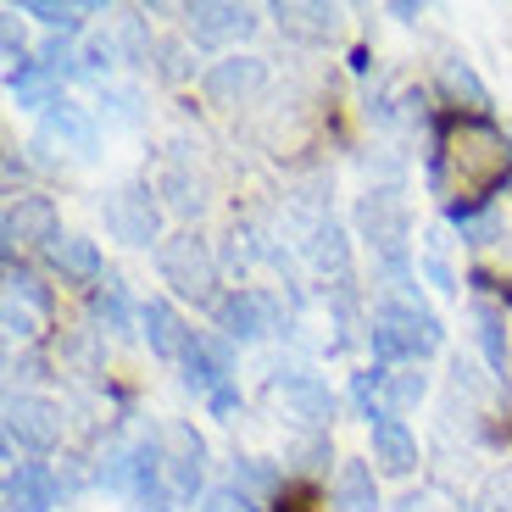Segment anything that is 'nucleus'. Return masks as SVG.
Instances as JSON below:
<instances>
[{
  "label": "nucleus",
  "mask_w": 512,
  "mask_h": 512,
  "mask_svg": "<svg viewBox=\"0 0 512 512\" xmlns=\"http://www.w3.org/2000/svg\"><path fill=\"white\" fill-rule=\"evenodd\" d=\"M507 179H512V145L496 123H485V117H446L435 128L429 190L446 195V206H457V195L468 206H490V195Z\"/></svg>",
  "instance_id": "1"
},
{
  "label": "nucleus",
  "mask_w": 512,
  "mask_h": 512,
  "mask_svg": "<svg viewBox=\"0 0 512 512\" xmlns=\"http://www.w3.org/2000/svg\"><path fill=\"white\" fill-rule=\"evenodd\" d=\"M368 346L379 362L429 357V351H440V323H435V312L401 307V301H379L373 318H368Z\"/></svg>",
  "instance_id": "2"
},
{
  "label": "nucleus",
  "mask_w": 512,
  "mask_h": 512,
  "mask_svg": "<svg viewBox=\"0 0 512 512\" xmlns=\"http://www.w3.org/2000/svg\"><path fill=\"white\" fill-rule=\"evenodd\" d=\"M357 229L362 240L379 251L384 273H401L407 268V201L396 190H368L357 201Z\"/></svg>",
  "instance_id": "3"
},
{
  "label": "nucleus",
  "mask_w": 512,
  "mask_h": 512,
  "mask_svg": "<svg viewBox=\"0 0 512 512\" xmlns=\"http://www.w3.org/2000/svg\"><path fill=\"white\" fill-rule=\"evenodd\" d=\"M156 268H162V279L173 284L184 301H218V290H212V284H218V262H212L206 240H195V234L167 240L162 256H156Z\"/></svg>",
  "instance_id": "4"
},
{
  "label": "nucleus",
  "mask_w": 512,
  "mask_h": 512,
  "mask_svg": "<svg viewBox=\"0 0 512 512\" xmlns=\"http://www.w3.org/2000/svg\"><path fill=\"white\" fill-rule=\"evenodd\" d=\"M106 229L123 245H151L156 229H162V206L151 201L145 184H123V190L106 195Z\"/></svg>",
  "instance_id": "5"
},
{
  "label": "nucleus",
  "mask_w": 512,
  "mask_h": 512,
  "mask_svg": "<svg viewBox=\"0 0 512 512\" xmlns=\"http://www.w3.org/2000/svg\"><path fill=\"white\" fill-rule=\"evenodd\" d=\"M6 440L28 451H51L62 440V407L45 396H12L6 401Z\"/></svg>",
  "instance_id": "6"
},
{
  "label": "nucleus",
  "mask_w": 512,
  "mask_h": 512,
  "mask_svg": "<svg viewBox=\"0 0 512 512\" xmlns=\"http://www.w3.org/2000/svg\"><path fill=\"white\" fill-rule=\"evenodd\" d=\"M218 329L229 334V340H262V334L279 329V301L262 290H234L218 301Z\"/></svg>",
  "instance_id": "7"
},
{
  "label": "nucleus",
  "mask_w": 512,
  "mask_h": 512,
  "mask_svg": "<svg viewBox=\"0 0 512 512\" xmlns=\"http://www.w3.org/2000/svg\"><path fill=\"white\" fill-rule=\"evenodd\" d=\"M273 396L290 407V418L307 423V429H329V418H334V390L318 379V373H279V379H273Z\"/></svg>",
  "instance_id": "8"
},
{
  "label": "nucleus",
  "mask_w": 512,
  "mask_h": 512,
  "mask_svg": "<svg viewBox=\"0 0 512 512\" xmlns=\"http://www.w3.org/2000/svg\"><path fill=\"white\" fill-rule=\"evenodd\" d=\"M184 23H190L195 45H229V39H245L256 28V12L229 6V0H195L190 12H184Z\"/></svg>",
  "instance_id": "9"
},
{
  "label": "nucleus",
  "mask_w": 512,
  "mask_h": 512,
  "mask_svg": "<svg viewBox=\"0 0 512 512\" xmlns=\"http://www.w3.org/2000/svg\"><path fill=\"white\" fill-rule=\"evenodd\" d=\"M62 496V479L39 462H12L6 468V512H51Z\"/></svg>",
  "instance_id": "10"
},
{
  "label": "nucleus",
  "mask_w": 512,
  "mask_h": 512,
  "mask_svg": "<svg viewBox=\"0 0 512 512\" xmlns=\"http://www.w3.org/2000/svg\"><path fill=\"white\" fill-rule=\"evenodd\" d=\"M39 145H62V151H73L78 162H90L95 145H101V134H95L90 112L84 106H56V112H45V123H39Z\"/></svg>",
  "instance_id": "11"
},
{
  "label": "nucleus",
  "mask_w": 512,
  "mask_h": 512,
  "mask_svg": "<svg viewBox=\"0 0 512 512\" xmlns=\"http://www.w3.org/2000/svg\"><path fill=\"white\" fill-rule=\"evenodd\" d=\"M162 462H167V479H173V496L190 501L195 485H201V468H206L201 435H195V429H184V423H173V429H167V457Z\"/></svg>",
  "instance_id": "12"
},
{
  "label": "nucleus",
  "mask_w": 512,
  "mask_h": 512,
  "mask_svg": "<svg viewBox=\"0 0 512 512\" xmlns=\"http://www.w3.org/2000/svg\"><path fill=\"white\" fill-rule=\"evenodd\" d=\"M0 234H6V251H17V245H28V240L51 245L56 240V206L39 201V195H17V206H6Z\"/></svg>",
  "instance_id": "13"
},
{
  "label": "nucleus",
  "mask_w": 512,
  "mask_h": 512,
  "mask_svg": "<svg viewBox=\"0 0 512 512\" xmlns=\"http://www.w3.org/2000/svg\"><path fill=\"white\" fill-rule=\"evenodd\" d=\"M373 462L396 479H407L412 468H418V440H412V429L401 418H390V412L373 418Z\"/></svg>",
  "instance_id": "14"
},
{
  "label": "nucleus",
  "mask_w": 512,
  "mask_h": 512,
  "mask_svg": "<svg viewBox=\"0 0 512 512\" xmlns=\"http://www.w3.org/2000/svg\"><path fill=\"white\" fill-rule=\"evenodd\" d=\"M45 262H51L67 284L101 279V251H95V240H84V234H56V240L45 245Z\"/></svg>",
  "instance_id": "15"
},
{
  "label": "nucleus",
  "mask_w": 512,
  "mask_h": 512,
  "mask_svg": "<svg viewBox=\"0 0 512 512\" xmlns=\"http://www.w3.org/2000/svg\"><path fill=\"white\" fill-rule=\"evenodd\" d=\"M262 73H268V67L256 62V56H229V62H218L212 73H206V95H212L218 106H240L245 95L262 84Z\"/></svg>",
  "instance_id": "16"
},
{
  "label": "nucleus",
  "mask_w": 512,
  "mask_h": 512,
  "mask_svg": "<svg viewBox=\"0 0 512 512\" xmlns=\"http://www.w3.org/2000/svg\"><path fill=\"white\" fill-rule=\"evenodd\" d=\"M140 329H145V340H151L156 357H184V346H190V329L179 323V312L167 307V301H145Z\"/></svg>",
  "instance_id": "17"
},
{
  "label": "nucleus",
  "mask_w": 512,
  "mask_h": 512,
  "mask_svg": "<svg viewBox=\"0 0 512 512\" xmlns=\"http://www.w3.org/2000/svg\"><path fill=\"white\" fill-rule=\"evenodd\" d=\"M273 17H279L284 34H301V39H329L334 23H340V12H334V6H312V0H279V6H273Z\"/></svg>",
  "instance_id": "18"
},
{
  "label": "nucleus",
  "mask_w": 512,
  "mask_h": 512,
  "mask_svg": "<svg viewBox=\"0 0 512 512\" xmlns=\"http://www.w3.org/2000/svg\"><path fill=\"white\" fill-rule=\"evenodd\" d=\"M334 507L340 512H379V485L368 462H340L334 474Z\"/></svg>",
  "instance_id": "19"
},
{
  "label": "nucleus",
  "mask_w": 512,
  "mask_h": 512,
  "mask_svg": "<svg viewBox=\"0 0 512 512\" xmlns=\"http://www.w3.org/2000/svg\"><path fill=\"white\" fill-rule=\"evenodd\" d=\"M6 90H12V101L17 106H62L56 101V73L45 62H17L12 73H6Z\"/></svg>",
  "instance_id": "20"
},
{
  "label": "nucleus",
  "mask_w": 512,
  "mask_h": 512,
  "mask_svg": "<svg viewBox=\"0 0 512 512\" xmlns=\"http://www.w3.org/2000/svg\"><path fill=\"white\" fill-rule=\"evenodd\" d=\"M446 223L462 234V245H490V240H501V218L490 212V206L457 201V206H446Z\"/></svg>",
  "instance_id": "21"
},
{
  "label": "nucleus",
  "mask_w": 512,
  "mask_h": 512,
  "mask_svg": "<svg viewBox=\"0 0 512 512\" xmlns=\"http://www.w3.org/2000/svg\"><path fill=\"white\" fill-rule=\"evenodd\" d=\"M307 251H312V262H318L323 273H346V234H340V223L334 218H312V229H307Z\"/></svg>",
  "instance_id": "22"
},
{
  "label": "nucleus",
  "mask_w": 512,
  "mask_h": 512,
  "mask_svg": "<svg viewBox=\"0 0 512 512\" xmlns=\"http://www.w3.org/2000/svg\"><path fill=\"white\" fill-rule=\"evenodd\" d=\"M474 323H479V346H485V362L501 373V379H507V318H501L496 307H485V301H479V307H474Z\"/></svg>",
  "instance_id": "23"
},
{
  "label": "nucleus",
  "mask_w": 512,
  "mask_h": 512,
  "mask_svg": "<svg viewBox=\"0 0 512 512\" xmlns=\"http://www.w3.org/2000/svg\"><path fill=\"white\" fill-rule=\"evenodd\" d=\"M95 318L106 323L112 334H128V290H123V279H106V290H95Z\"/></svg>",
  "instance_id": "24"
},
{
  "label": "nucleus",
  "mask_w": 512,
  "mask_h": 512,
  "mask_svg": "<svg viewBox=\"0 0 512 512\" xmlns=\"http://www.w3.org/2000/svg\"><path fill=\"white\" fill-rule=\"evenodd\" d=\"M440 78H446V90L457 95V101H468V106H474V117H479V112H485V106H490L485 84H479V78H474V67H468V62H446V67H440Z\"/></svg>",
  "instance_id": "25"
},
{
  "label": "nucleus",
  "mask_w": 512,
  "mask_h": 512,
  "mask_svg": "<svg viewBox=\"0 0 512 512\" xmlns=\"http://www.w3.org/2000/svg\"><path fill=\"white\" fill-rule=\"evenodd\" d=\"M17 12H23V17H39V23H51V28H62V34H73L78 17H84V6H56V0H23Z\"/></svg>",
  "instance_id": "26"
},
{
  "label": "nucleus",
  "mask_w": 512,
  "mask_h": 512,
  "mask_svg": "<svg viewBox=\"0 0 512 512\" xmlns=\"http://www.w3.org/2000/svg\"><path fill=\"white\" fill-rule=\"evenodd\" d=\"M423 373H396V379H384V401H390V418H396V407H412V401H423Z\"/></svg>",
  "instance_id": "27"
},
{
  "label": "nucleus",
  "mask_w": 512,
  "mask_h": 512,
  "mask_svg": "<svg viewBox=\"0 0 512 512\" xmlns=\"http://www.w3.org/2000/svg\"><path fill=\"white\" fill-rule=\"evenodd\" d=\"M112 62H117V39H90L84 45V56H78V73H90V78H101V73H112Z\"/></svg>",
  "instance_id": "28"
},
{
  "label": "nucleus",
  "mask_w": 512,
  "mask_h": 512,
  "mask_svg": "<svg viewBox=\"0 0 512 512\" xmlns=\"http://www.w3.org/2000/svg\"><path fill=\"white\" fill-rule=\"evenodd\" d=\"M234 479H240L245 496H251V490H273V485H279V474H273L262 457H240V462H234Z\"/></svg>",
  "instance_id": "29"
},
{
  "label": "nucleus",
  "mask_w": 512,
  "mask_h": 512,
  "mask_svg": "<svg viewBox=\"0 0 512 512\" xmlns=\"http://www.w3.org/2000/svg\"><path fill=\"white\" fill-rule=\"evenodd\" d=\"M6 301H23V307H45V290L28 268H6Z\"/></svg>",
  "instance_id": "30"
},
{
  "label": "nucleus",
  "mask_w": 512,
  "mask_h": 512,
  "mask_svg": "<svg viewBox=\"0 0 512 512\" xmlns=\"http://www.w3.org/2000/svg\"><path fill=\"white\" fill-rule=\"evenodd\" d=\"M201 512H256V507H251V496H245L240 485H218V490L201 496Z\"/></svg>",
  "instance_id": "31"
},
{
  "label": "nucleus",
  "mask_w": 512,
  "mask_h": 512,
  "mask_svg": "<svg viewBox=\"0 0 512 512\" xmlns=\"http://www.w3.org/2000/svg\"><path fill=\"white\" fill-rule=\"evenodd\" d=\"M167 201L179 206V212H201V184H190L179 167H173V173H167Z\"/></svg>",
  "instance_id": "32"
},
{
  "label": "nucleus",
  "mask_w": 512,
  "mask_h": 512,
  "mask_svg": "<svg viewBox=\"0 0 512 512\" xmlns=\"http://www.w3.org/2000/svg\"><path fill=\"white\" fill-rule=\"evenodd\" d=\"M6 334H12V340H34V334H39L34 307H17V301H6Z\"/></svg>",
  "instance_id": "33"
},
{
  "label": "nucleus",
  "mask_w": 512,
  "mask_h": 512,
  "mask_svg": "<svg viewBox=\"0 0 512 512\" xmlns=\"http://www.w3.org/2000/svg\"><path fill=\"white\" fill-rule=\"evenodd\" d=\"M106 106H112L117 123H134V117H140V95L134 90H106Z\"/></svg>",
  "instance_id": "34"
},
{
  "label": "nucleus",
  "mask_w": 512,
  "mask_h": 512,
  "mask_svg": "<svg viewBox=\"0 0 512 512\" xmlns=\"http://www.w3.org/2000/svg\"><path fill=\"white\" fill-rule=\"evenodd\" d=\"M6 62H23V28H17V6L6 12Z\"/></svg>",
  "instance_id": "35"
},
{
  "label": "nucleus",
  "mask_w": 512,
  "mask_h": 512,
  "mask_svg": "<svg viewBox=\"0 0 512 512\" xmlns=\"http://www.w3.org/2000/svg\"><path fill=\"white\" fill-rule=\"evenodd\" d=\"M212 412H218V418H234V412H240V390H234V379L212 396Z\"/></svg>",
  "instance_id": "36"
},
{
  "label": "nucleus",
  "mask_w": 512,
  "mask_h": 512,
  "mask_svg": "<svg viewBox=\"0 0 512 512\" xmlns=\"http://www.w3.org/2000/svg\"><path fill=\"white\" fill-rule=\"evenodd\" d=\"M6 368H12V379H45V368H39V357H23V362H6Z\"/></svg>",
  "instance_id": "37"
},
{
  "label": "nucleus",
  "mask_w": 512,
  "mask_h": 512,
  "mask_svg": "<svg viewBox=\"0 0 512 512\" xmlns=\"http://www.w3.org/2000/svg\"><path fill=\"white\" fill-rule=\"evenodd\" d=\"M162 73H167V78H184V73H190V67H184V51H173V45H167V51H162Z\"/></svg>",
  "instance_id": "38"
},
{
  "label": "nucleus",
  "mask_w": 512,
  "mask_h": 512,
  "mask_svg": "<svg viewBox=\"0 0 512 512\" xmlns=\"http://www.w3.org/2000/svg\"><path fill=\"white\" fill-rule=\"evenodd\" d=\"M423 273H429V279H435L440 290H457V284H451V273H446V262H440V256H429V262H423Z\"/></svg>",
  "instance_id": "39"
}]
</instances>
